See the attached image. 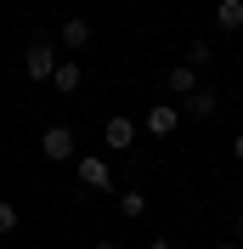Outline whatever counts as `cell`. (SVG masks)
<instances>
[{
  "mask_svg": "<svg viewBox=\"0 0 243 249\" xmlns=\"http://www.w3.org/2000/svg\"><path fill=\"white\" fill-rule=\"evenodd\" d=\"M209 249H238V244H209Z\"/></svg>",
  "mask_w": 243,
  "mask_h": 249,
  "instance_id": "obj_17",
  "label": "cell"
},
{
  "mask_svg": "<svg viewBox=\"0 0 243 249\" xmlns=\"http://www.w3.org/2000/svg\"><path fill=\"white\" fill-rule=\"evenodd\" d=\"M215 62V46L209 40H192V46H187V68H209Z\"/></svg>",
  "mask_w": 243,
  "mask_h": 249,
  "instance_id": "obj_13",
  "label": "cell"
},
{
  "mask_svg": "<svg viewBox=\"0 0 243 249\" xmlns=\"http://www.w3.org/2000/svg\"><path fill=\"white\" fill-rule=\"evenodd\" d=\"M40 153H46V164H68V159H79L74 153V130H68V124H46Z\"/></svg>",
  "mask_w": 243,
  "mask_h": 249,
  "instance_id": "obj_4",
  "label": "cell"
},
{
  "mask_svg": "<svg viewBox=\"0 0 243 249\" xmlns=\"http://www.w3.org/2000/svg\"><path fill=\"white\" fill-rule=\"evenodd\" d=\"M102 142H107V153H130V147H136V119H130V113H113V119L102 124Z\"/></svg>",
  "mask_w": 243,
  "mask_h": 249,
  "instance_id": "obj_5",
  "label": "cell"
},
{
  "mask_svg": "<svg viewBox=\"0 0 243 249\" xmlns=\"http://www.w3.org/2000/svg\"><path fill=\"white\" fill-rule=\"evenodd\" d=\"M57 46H51L46 34H40V40H29V51H23V79H34V85H46L51 74H57Z\"/></svg>",
  "mask_w": 243,
  "mask_h": 249,
  "instance_id": "obj_1",
  "label": "cell"
},
{
  "mask_svg": "<svg viewBox=\"0 0 243 249\" xmlns=\"http://www.w3.org/2000/svg\"><path fill=\"white\" fill-rule=\"evenodd\" d=\"M17 227H23V210H17L12 198H0V238H12Z\"/></svg>",
  "mask_w": 243,
  "mask_h": 249,
  "instance_id": "obj_12",
  "label": "cell"
},
{
  "mask_svg": "<svg viewBox=\"0 0 243 249\" xmlns=\"http://www.w3.org/2000/svg\"><path fill=\"white\" fill-rule=\"evenodd\" d=\"M57 40H62L68 51H91V40H96V34H91V17H62Z\"/></svg>",
  "mask_w": 243,
  "mask_h": 249,
  "instance_id": "obj_6",
  "label": "cell"
},
{
  "mask_svg": "<svg viewBox=\"0 0 243 249\" xmlns=\"http://www.w3.org/2000/svg\"><path fill=\"white\" fill-rule=\"evenodd\" d=\"M141 130H147V136H175V130H181V102H153L147 113H141Z\"/></svg>",
  "mask_w": 243,
  "mask_h": 249,
  "instance_id": "obj_3",
  "label": "cell"
},
{
  "mask_svg": "<svg viewBox=\"0 0 243 249\" xmlns=\"http://www.w3.org/2000/svg\"><path fill=\"white\" fill-rule=\"evenodd\" d=\"M198 85H204V79H198V68H187V62H175V68L164 74V91L175 96V102H187V96H192Z\"/></svg>",
  "mask_w": 243,
  "mask_h": 249,
  "instance_id": "obj_7",
  "label": "cell"
},
{
  "mask_svg": "<svg viewBox=\"0 0 243 249\" xmlns=\"http://www.w3.org/2000/svg\"><path fill=\"white\" fill-rule=\"evenodd\" d=\"M238 119H243V108H238Z\"/></svg>",
  "mask_w": 243,
  "mask_h": 249,
  "instance_id": "obj_19",
  "label": "cell"
},
{
  "mask_svg": "<svg viewBox=\"0 0 243 249\" xmlns=\"http://www.w3.org/2000/svg\"><path fill=\"white\" fill-rule=\"evenodd\" d=\"M91 249H119V244H113V238H96V244H91Z\"/></svg>",
  "mask_w": 243,
  "mask_h": 249,
  "instance_id": "obj_16",
  "label": "cell"
},
{
  "mask_svg": "<svg viewBox=\"0 0 243 249\" xmlns=\"http://www.w3.org/2000/svg\"><path fill=\"white\" fill-rule=\"evenodd\" d=\"M238 238H243V215H238Z\"/></svg>",
  "mask_w": 243,
  "mask_h": 249,
  "instance_id": "obj_18",
  "label": "cell"
},
{
  "mask_svg": "<svg viewBox=\"0 0 243 249\" xmlns=\"http://www.w3.org/2000/svg\"><path fill=\"white\" fill-rule=\"evenodd\" d=\"M147 249H175V238H170V232H153V238H147Z\"/></svg>",
  "mask_w": 243,
  "mask_h": 249,
  "instance_id": "obj_14",
  "label": "cell"
},
{
  "mask_svg": "<svg viewBox=\"0 0 243 249\" xmlns=\"http://www.w3.org/2000/svg\"><path fill=\"white\" fill-rule=\"evenodd\" d=\"M215 23H221L226 34H238L243 29V0H215Z\"/></svg>",
  "mask_w": 243,
  "mask_h": 249,
  "instance_id": "obj_10",
  "label": "cell"
},
{
  "mask_svg": "<svg viewBox=\"0 0 243 249\" xmlns=\"http://www.w3.org/2000/svg\"><path fill=\"white\" fill-rule=\"evenodd\" d=\"M74 176H79L85 193H107V187H113V170H107L102 153H79V159H74Z\"/></svg>",
  "mask_w": 243,
  "mask_h": 249,
  "instance_id": "obj_2",
  "label": "cell"
},
{
  "mask_svg": "<svg viewBox=\"0 0 243 249\" xmlns=\"http://www.w3.org/2000/svg\"><path fill=\"white\" fill-rule=\"evenodd\" d=\"M215 108H221V96H215L209 85H198V91L181 102V113H187V119H215Z\"/></svg>",
  "mask_w": 243,
  "mask_h": 249,
  "instance_id": "obj_8",
  "label": "cell"
},
{
  "mask_svg": "<svg viewBox=\"0 0 243 249\" xmlns=\"http://www.w3.org/2000/svg\"><path fill=\"white\" fill-rule=\"evenodd\" d=\"M119 215H124V221H141V215H147V193H136V187L119 193Z\"/></svg>",
  "mask_w": 243,
  "mask_h": 249,
  "instance_id": "obj_11",
  "label": "cell"
},
{
  "mask_svg": "<svg viewBox=\"0 0 243 249\" xmlns=\"http://www.w3.org/2000/svg\"><path fill=\"white\" fill-rule=\"evenodd\" d=\"M51 85H57L62 96H74L79 85H85V62H57V74H51Z\"/></svg>",
  "mask_w": 243,
  "mask_h": 249,
  "instance_id": "obj_9",
  "label": "cell"
},
{
  "mask_svg": "<svg viewBox=\"0 0 243 249\" xmlns=\"http://www.w3.org/2000/svg\"><path fill=\"white\" fill-rule=\"evenodd\" d=\"M232 159H238V164H243V130H238V136H232Z\"/></svg>",
  "mask_w": 243,
  "mask_h": 249,
  "instance_id": "obj_15",
  "label": "cell"
},
{
  "mask_svg": "<svg viewBox=\"0 0 243 249\" xmlns=\"http://www.w3.org/2000/svg\"><path fill=\"white\" fill-rule=\"evenodd\" d=\"M238 62H243V57H238Z\"/></svg>",
  "mask_w": 243,
  "mask_h": 249,
  "instance_id": "obj_20",
  "label": "cell"
}]
</instances>
